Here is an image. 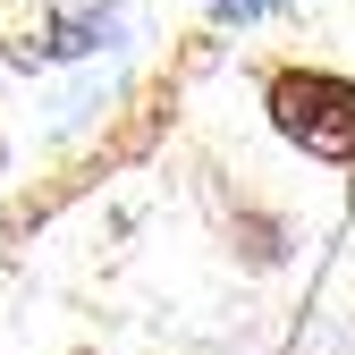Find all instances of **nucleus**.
Instances as JSON below:
<instances>
[{"label":"nucleus","instance_id":"7ed1b4c3","mask_svg":"<svg viewBox=\"0 0 355 355\" xmlns=\"http://www.w3.org/2000/svg\"><path fill=\"white\" fill-rule=\"evenodd\" d=\"M271 9H279V0H211L220 26H245V17H271Z\"/></svg>","mask_w":355,"mask_h":355},{"label":"nucleus","instance_id":"f257e3e1","mask_svg":"<svg viewBox=\"0 0 355 355\" xmlns=\"http://www.w3.org/2000/svg\"><path fill=\"white\" fill-rule=\"evenodd\" d=\"M262 119H271V136L296 144L304 161L355 169V76L347 68H322V60L262 68Z\"/></svg>","mask_w":355,"mask_h":355},{"label":"nucleus","instance_id":"f03ea898","mask_svg":"<svg viewBox=\"0 0 355 355\" xmlns=\"http://www.w3.org/2000/svg\"><path fill=\"white\" fill-rule=\"evenodd\" d=\"M237 245H245V262H254V271H271V262L288 254V245H279V220H271V211H245V229H237Z\"/></svg>","mask_w":355,"mask_h":355}]
</instances>
